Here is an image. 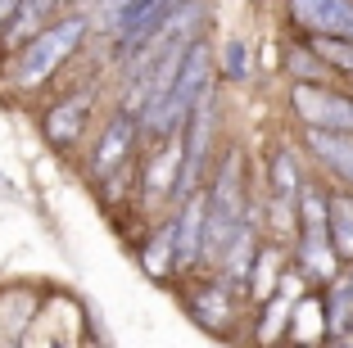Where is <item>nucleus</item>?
Returning <instances> with one entry per match:
<instances>
[{
    "instance_id": "6e6552de",
    "label": "nucleus",
    "mask_w": 353,
    "mask_h": 348,
    "mask_svg": "<svg viewBox=\"0 0 353 348\" xmlns=\"http://www.w3.org/2000/svg\"><path fill=\"white\" fill-rule=\"evenodd\" d=\"M136 118L132 109H118L109 123H104V132H100V141H95V150H91V176H114L118 167L127 163V154H132V145H136Z\"/></svg>"
},
{
    "instance_id": "aec40b11",
    "label": "nucleus",
    "mask_w": 353,
    "mask_h": 348,
    "mask_svg": "<svg viewBox=\"0 0 353 348\" xmlns=\"http://www.w3.org/2000/svg\"><path fill=\"white\" fill-rule=\"evenodd\" d=\"M14 10H19V0H0V23H10Z\"/></svg>"
},
{
    "instance_id": "f3484780",
    "label": "nucleus",
    "mask_w": 353,
    "mask_h": 348,
    "mask_svg": "<svg viewBox=\"0 0 353 348\" xmlns=\"http://www.w3.org/2000/svg\"><path fill=\"white\" fill-rule=\"evenodd\" d=\"M141 263H145V272H150V276H168V272L176 267V236H172V222H168L163 231H159V236L145 245Z\"/></svg>"
},
{
    "instance_id": "7ed1b4c3",
    "label": "nucleus",
    "mask_w": 353,
    "mask_h": 348,
    "mask_svg": "<svg viewBox=\"0 0 353 348\" xmlns=\"http://www.w3.org/2000/svg\"><path fill=\"white\" fill-rule=\"evenodd\" d=\"M82 37H86V19H82V14L41 28L28 45H23L19 63H14V82H19V86H41L46 77H50V72L59 68L77 45H82Z\"/></svg>"
},
{
    "instance_id": "a211bd4d",
    "label": "nucleus",
    "mask_w": 353,
    "mask_h": 348,
    "mask_svg": "<svg viewBox=\"0 0 353 348\" xmlns=\"http://www.w3.org/2000/svg\"><path fill=\"white\" fill-rule=\"evenodd\" d=\"M308 45L331 63V72H353V37H308Z\"/></svg>"
},
{
    "instance_id": "f257e3e1",
    "label": "nucleus",
    "mask_w": 353,
    "mask_h": 348,
    "mask_svg": "<svg viewBox=\"0 0 353 348\" xmlns=\"http://www.w3.org/2000/svg\"><path fill=\"white\" fill-rule=\"evenodd\" d=\"M208 72H213V50H208V41L195 37V41L186 45V59H181V68H176L172 86H168V91L141 113V132L159 136V141H163L168 132H176V127L186 123L190 104L208 91Z\"/></svg>"
},
{
    "instance_id": "9d476101",
    "label": "nucleus",
    "mask_w": 353,
    "mask_h": 348,
    "mask_svg": "<svg viewBox=\"0 0 353 348\" xmlns=\"http://www.w3.org/2000/svg\"><path fill=\"white\" fill-rule=\"evenodd\" d=\"M91 100H95L91 91H73V95H63V100L54 104L50 113H46V141H50L54 150H68V145H77L86 113H91Z\"/></svg>"
},
{
    "instance_id": "0eeeda50",
    "label": "nucleus",
    "mask_w": 353,
    "mask_h": 348,
    "mask_svg": "<svg viewBox=\"0 0 353 348\" xmlns=\"http://www.w3.org/2000/svg\"><path fill=\"white\" fill-rule=\"evenodd\" d=\"M285 14L308 37H353V0H285Z\"/></svg>"
},
{
    "instance_id": "f8f14e48",
    "label": "nucleus",
    "mask_w": 353,
    "mask_h": 348,
    "mask_svg": "<svg viewBox=\"0 0 353 348\" xmlns=\"http://www.w3.org/2000/svg\"><path fill=\"white\" fill-rule=\"evenodd\" d=\"M190 317L204 330H227L231 317H236V303H231V285H199L195 294L186 298Z\"/></svg>"
},
{
    "instance_id": "2eb2a0df",
    "label": "nucleus",
    "mask_w": 353,
    "mask_h": 348,
    "mask_svg": "<svg viewBox=\"0 0 353 348\" xmlns=\"http://www.w3.org/2000/svg\"><path fill=\"white\" fill-rule=\"evenodd\" d=\"M326 339H340L353 326V280H331V294H326Z\"/></svg>"
},
{
    "instance_id": "ddd939ff",
    "label": "nucleus",
    "mask_w": 353,
    "mask_h": 348,
    "mask_svg": "<svg viewBox=\"0 0 353 348\" xmlns=\"http://www.w3.org/2000/svg\"><path fill=\"white\" fill-rule=\"evenodd\" d=\"M303 181H299V163H294L290 150H276L272 154V195H276V208H294Z\"/></svg>"
},
{
    "instance_id": "39448f33",
    "label": "nucleus",
    "mask_w": 353,
    "mask_h": 348,
    "mask_svg": "<svg viewBox=\"0 0 353 348\" xmlns=\"http://www.w3.org/2000/svg\"><path fill=\"white\" fill-rule=\"evenodd\" d=\"M213 91H204L190 104L186 123H181V167H176V185L172 195H190L204 176V158H208V136H213Z\"/></svg>"
},
{
    "instance_id": "dca6fc26",
    "label": "nucleus",
    "mask_w": 353,
    "mask_h": 348,
    "mask_svg": "<svg viewBox=\"0 0 353 348\" xmlns=\"http://www.w3.org/2000/svg\"><path fill=\"white\" fill-rule=\"evenodd\" d=\"M285 72H290L294 82H326L331 77V63L312 50V45H285Z\"/></svg>"
},
{
    "instance_id": "20e7f679",
    "label": "nucleus",
    "mask_w": 353,
    "mask_h": 348,
    "mask_svg": "<svg viewBox=\"0 0 353 348\" xmlns=\"http://www.w3.org/2000/svg\"><path fill=\"white\" fill-rule=\"evenodd\" d=\"M299 217H303V240H299V267L303 276L312 280H335L344 258L335 254L331 240V222H326V195L317 185H303L299 190Z\"/></svg>"
},
{
    "instance_id": "6ab92c4d",
    "label": "nucleus",
    "mask_w": 353,
    "mask_h": 348,
    "mask_svg": "<svg viewBox=\"0 0 353 348\" xmlns=\"http://www.w3.org/2000/svg\"><path fill=\"white\" fill-rule=\"evenodd\" d=\"M222 72H227L231 82H245L250 77V45H245V37H231L222 45Z\"/></svg>"
},
{
    "instance_id": "423d86ee",
    "label": "nucleus",
    "mask_w": 353,
    "mask_h": 348,
    "mask_svg": "<svg viewBox=\"0 0 353 348\" xmlns=\"http://www.w3.org/2000/svg\"><path fill=\"white\" fill-rule=\"evenodd\" d=\"M290 109L299 113L303 127H331V132H353V95L331 91L326 82H294Z\"/></svg>"
},
{
    "instance_id": "4468645a",
    "label": "nucleus",
    "mask_w": 353,
    "mask_h": 348,
    "mask_svg": "<svg viewBox=\"0 0 353 348\" xmlns=\"http://www.w3.org/2000/svg\"><path fill=\"white\" fill-rule=\"evenodd\" d=\"M326 222H331L335 254L353 263V195H331L326 199Z\"/></svg>"
},
{
    "instance_id": "9b49d317",
    "label": "nucleus",
    "mask_w": 353,
    "mask_h": 348,
    "mask_svg": "<svg viewBox=\"0 0 353 348\" xmlns=\"http://www.w3.org/2000/svg\"><path fill=\"white\" fill-rule=\"evenodd\" d=\"M308 150L322 167H331L344 185H353V132H331V127H303Z\"/></svg>"
},
{
    "instance_id": "f03ea898",
    "label": "nucleus",
    "mask_w": 353,
    "mask_h": 348,
    "mask_svg": "<svg viewBox=\"0 0 353 348\" xmlns=\"http://www.w3.org/2000/svg\"><path fill=\"white\" fill-rule=\"evenodd\" d=\"M245 222V154L231 150L222 163L218 181L208 190V222H204V254L218 258L227 240L236 236V226Z\"/></svg>"
},
{
    "instance_id": "1a4fd4ad",
    "label": "nucleus",
    "mask_w": 353,
    "mask_h": 348,
    "mask_svg": "<svg viewBox=\"0 0 353 348\" xmlns=\"http://www.w3.org/2000/svg\"><path fill=\"white\" fill-rule=\"evenodd\" d=\"M204 222H208V195L190 190L181 213L172 217V236H176V267H190L199 263L204 254Z\"/></svg>"
}]
</instances>
